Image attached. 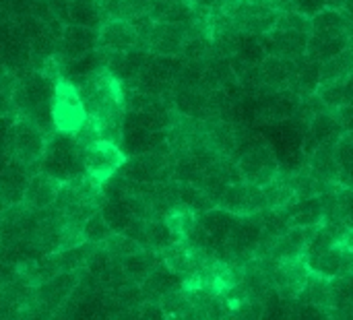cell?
I'll return each mask as SVG.
<instances>
[{
    "label": "cell",
    "instance_id": "cell-1",
    "mask_svg": "<svg viewBox=\"0 0 353 320\" xmlns=\"http://www.w3.org/2000/svg\"><path fill=\"white\" fill-rule=\"evenodd\" d=\"M79 93L87 112L89 122L97 128L99 139L118 143L122 120H124V87L122 83L105 70H97L87 81L79 85Z\"/></svg>",
    "mask_w": 353,
    "mask_h": 320
},
{
    "label": "cell",
    "instance_id": "cell-2",
    "mask_svg": "<svg viewBox=\"0 0 353 320\" xmlns=\"http://www.w3.org/2000/svg\"><path fill=\"white\" fill-rule=\"evenodd\" d=\"M56 81V74L43 70H29L19 77L14 91V116L31 120L48 137L56 132L52 122V99Z\"/></svg>",
    "mask_w": 353,
    "mask_h": 320
},
{
    "label": "cell",
    "instance_id": "cell-3",
    "mask_svg": "<svg viewBox=\"0 0 353 320\" xmlns=\"http://www.w3.org/2000/svg\"><path fill=\"white\" fill-rule=\"evenodd\" d=\"M101 184L89 176H81L62 184L56 205L52 207L68 226L83 228V223L101 209Z\"/></svg>",
    "mask_w": 353,
    "mask_h": 320
},
{
    "label": "cell",
    "instance_id": "cell-4",
    "mask_svg": "<svg viewBox=\"0 0 353 320\" xmlns=\"http://www.w3.org/2000/svg\"><path fill=\"white\" fill-rule=\"evenodd\" d=\"M48 139L50 137L37 124H33L27 118H17L10 130L6 157L33 176L39 172Z\"/></svg>",
    "mask_w": 353,
    "mask_h": 320
},
{
    "label": "cell",
    "instance_id": "cell-5",
    "mask_svg": "<svg viewBox=\"0 0 353 320\" xmlns=\"http://www.w3.org/2000/svg\"><path fill=\"white\" fill-rule=\"evenodd\" d=\"M39 172H43L60 182H68V180L85 176L81 147H79L77 139L72 134L54 132L48 139Z\"/></svg>",
    "mask_w": 353,
    "mask_h": 320
},
{
    "label": "cell",
    "instance_id": "cell-6",
    "mask_svg": "<svg viewBox=\"0 0 353 320\" xmlns=\"http://www.w3.org/2000/svg\"><path fill=\"white\" fill-rule=\"evenodd\" d=\"M87 112L79 93V87L70 81L58 77L54 99H52V122L56 132L64 134H77L87 124Z\"/></svg>",
    "mask_w": 353,
    "mask_h": 320
},
{
    "label": "cell",
    "instance_id": "cell-7",
    "mask_svg": "<svg viewBox=\"0 0 353 320\" xmlns=\"http://www.w3.org/2000/svg\"><path fill=\"white\" fill-rule=\"evenodd\" d=\"M79 147H81L85 176H89L97 184H103L110 178H114L120 172V168L126 163V155L114 141L97 139Z\"/></svg>",
    "mask_w": 353,
    "mask_h": 320
},
{
    "label": "cell",
    "instance_id": "cell-8",
    "mask_svg": "<svg viewBox=\"0 0 353 320\" xmlns=\"http://www.w3.org/2000/svg\"><path fill=\"white\" fill-rule=\"evenodd\" d=\"M223 8L228 10L234 29L246 35H267L275 29L279 19V12H275L265 0H238Z\"/></svg>",
    "mask_w": 353,
    "mask_h": 320
},
{
    "label": "cell",
    "instance_id": "cell-9",
    "mask_svg": "<svg viewBox=\"0 0 353 320\" xmlns=\"http://www.w3.org/2000/svg\"><path fill=\"white\" fill-rule=\"evenodd\" d=\"M236 163L242 174V180L246 184H254L261 188L265 184L273 182L281 170V163H279L273 147L265 141H261V143L252 145L250 149H246L244 153H240Z\"/></svg>",
    "mask_w": 353,
    "mask_h": 320
},
{
    "label": "cell",
    "instance_id": "cell-10",
    "mask_svg": "<svg viewBox=\"0 0 353 320\" xmlns=\"http://www.w3.org/2000/svg\"><path fill=\"white\" fill-rule=\"evenodd\" d=\"M81 281H83V271L60 273V275L52 277L50 281L35 288L31 306L39 308L41 312H46L48 317L54 319L66 306V302L70 300L72 292L81 286Z\"/></svg>",
    "mask_w": 353,
    "mask_h": 320
},
{
    "label": "cell",
    "instance_id": "cell-11",
    "mask_svg": "<svg viewBox=\"0 0 353 320\" xmlns=\"http://www.w3.org/2000/svg\"><path fill=\"white\" fill-rule=\"evenodd\" d=\"M267 277H269V286L281 300H298L306 288L310 271L304 259H292V261L271 263Z\"/></svg>",
    "mask_w": 353,
    "mask_h": 320
},
{
    "label": "cell",
    "instance_id": "cell-12",
    "mask_svg": "<svg viewBox=\"0 0 353 320\" xmlns=\"http://www.w3.org/2000/svg\"><path fill=\"white\" fill-rule=\"evenodd\" d=\"M217 209H223L236 217H248V215H261L267 211L263 188L254 184H230L225 192L221 194Z\"/></svg>",
    "mask_w": 353,
    "mask_h": 320
},
{
    "label": "cell",
    "instance_id": "cell-13",
    "mask_svg": "<svg viewBox=\"0 0 353 320\" xmlns=\"http://www.w3.org/2000/svg\"><path fill=\"white\" fill-rule=\"evenodd\" d=\"M139 48V35L130 21L108 19L97 29V50L103 54H124Z\"/></svg>",
    "mask_w": 353,
    "mask_h": 320
},
{
    "label": "cell",
    "instance_id": "cell-14",
    "mask_svg": "<svg viewBox=\"0 0 353 320\" xmlns=\"http://www.w3.org/2000/svg\"><path fill=\"white\" fill-rule=\"evenodd\" d=\"M259 99V118L265 122H283L296 116L300 97L292 89L283 91H271V89H261L256 95Z\"/></svg>",
    "mask_w": 353,
    "mask_h": 320
},
{
    "label": "cell",
    "instance_id": "cell-15",
    "mask_svg": "<svg viewBox=\"0 0 353 320\" xmlns=\"http://www.w3.org/2000/svg\"><path fill=\"white\" fill-rule=\"evenodd\" d=\"M97 50V29L64 25L58 39V62H72Z\"/></svg>",
    "mask_w": 353,
    "mask_h": 320
},
{
    "label": "cell",
    "instance_id": "cell-16",
    "mask_svg": "<svg viewBox=\"0 0 353 320\" xmlns=\"http://www.w3.org/2000/svg\"><path fill=\"white\" fill-rule=\"evenodd\" d=\"M188 25L155 23L147 37V52L151 56H180L186 41Z\"/></svg>",
    "mask_w": 353,
    "mask_h": 320
},
{
    "label": "cell",
    "instance_id": "cell-17",
    "mask_svg": "<svg viewBox=\"0 0 353 320\" xmlns=\"http://www.w3.org/2000/svg\"><path fill=\"white\" fill-rule=\"evenodd\" d=\"M343 137L333 112H325L321 116H316L304 130V139H302V151L304 157H310L319 147L325 145H337L339 139Z\"/></svg>",
    "mask_w": 353,
    "mask_h": 320
},
{
    "label": "cell",
    "instance_id": "cell-18",
    "mask_svg": "<svg viewBox=\"0 0 353 320\" xmlns=\"http://www.w3.org/2000/svg\"><path fill=\"white\" fill-rule=\"evenodd\" d=\"M64 182L43 174V172H37L29 178L27 182V188H25V197H23V205L29 207L31 211L39 213V211H48L56 205V199L60 194V188H62Z\"/></svg>",
    "mask_w": 353,
    "mask_h": 320
},
{
    "label": "cell",
    "instance_id": "cell-19",
    "mask_svg": "<svg viewBox=\"0 0 353 320\" xmlns=\"http://www.w3.org/2000/svg\"><path fill=\"white\" fill-rule=\"evenodd\" d=\"M308 37L310 35L306 33H294V31H281V29H273L267 35H261L267 56H277L285 60L304 58Z\"/></svg>",
    "mask_w": 353,
    "mask_h": 320
},
{
    "label": "cell",
    "instance_id": "cell-20",
    "mask_svg": "<svg viewBox=\"0 0 353 320\" xmlns=\"http://www.w3.org/2000/svg\"><path fill=\"white\" fill-rule=\"evenodd\" d=\"M153 23L190 25L199 19V10L188 0H153L149 12Z\"/></svg>",
    "mask_w": 353,
    "mask_h": 320
},
{
    "label": "cell",
    "instance_id": "cell-21",
    "mask_svg": "<svg viewBox=\"0 0 353 320\" xmlns=\"http://www.w3.org/2000/svg\"><path fill=\"white\" fill-rule=\"evenodd\" d=\"M184 288V279L178 277L172 269H168L163 265V261L147 275V279L141 283V292L145 302H159L165 294L182 290Z\"/></svg>",
    "mask_w": 353,
    "mask_h": 320
},
{
    "label": "cell",
    "instance_id": "cell-22",
    "mask_svg": "<svg viewBox=\"0 0 353 320\" xmlns=\"http://www.w3.org/2000/svg\"><path fill=\"white\" fill-rule=\"evenodd\" d=\"M263 87L271 91L292 89L296 79V60H285L277 56H267L261 64Z\"/></svg>",
    "mask_w": 353,
    "mask_h": 320
},
{
    "label": "cell",
    "instance_id": "cell-23",
    "mask_svg": "<svg viewBox=\"0 0 353 320\" xmlns=\"http://www.w3.org/2000/svg\"><path fill=\"white\" fill-rule=\"evenodd\" d=\"M281 213L285 215L290 228H321L325 223V209L321 197L300 199Z\"/></svg>",
    "mask_w": 353,
    "mask_h": 320
},
{
    "label": "cell",
    "instance_id": "cell-24",
    "mask_svg": "<svg viewBox=\"0 0 353 320\" xmlns=\"http://www.w3.org/2000/svg\"><path fill=\"white\" fill-rule=\"evenodd\" d=\"M29 178H31V174L12 161L4 168V172L0 174V203L4 209L23 203Z\"/></svg>",
    "mask_w": 353,
    "mask_h": 320
},
{
    "label": "cell",
    "instance_id": "cell-25",
    "mask_svg": "<svg viewBox=\"0 0 353 320\" xmlns=\"http://www.w3.org/2000/svg\"><path fill=\"white\" fill-rule=\"evenodd\" d=\"M337 145H325L319 147L310 157H306V168L308 172L319 180V182H339V161H337Z\"/></svg>",
    "mask_w": 353,
    "mask_h": 320
},
{
    "label": "cell",
    "instance_id": "cell-26",
    "mask_svg": "<svg viewBox=\"0 0 353 320\" xmlns=\"http://www.w3.org/2000/svg\"><path fill=\"white\" fill-rule=\"evenodd\" d=\"M350 48V33L343 35H310L306 46V56L319 64L339 56Z\"/></svg>",
    "mask_w": 353,
    "mask_h": 320
},
{
    "label": "cell",
    "instance_id": "cell-27",
    "mask_svg": "<svg viewBox=\"0 0 353 320\" xmlns=\"http://www.w3.org/2000/svg\"><path fill=\"white\" fill-rule=\"evenodd\" d=\"M66 21L68 25L99 29L108 19L99 0H70L66 10Z\"/></svg>",
    "mask_w": 353,
    "mask_h": 320
},
{
    "label": "cell",
    "instance_id": "cell-28",
    "mask_svg": "<svg viewBox=\"0 0 353 320\" xmlns=\"http://www.w3.org/2000/svg\"><path fill=\"white\" fill-rule=\"evenodd\" d=\"M321 87V64L310 60L308 56L296 60V79L292 85V91L298 93L300 99L310 97Z\"/></svg>",
    "mask_w": 353,
    "mask_h": 320
},
{
    "label": "cell",
    "instance_id": "cell-29",
    "mask_svg": "<svg viewBox=\"0 0 353 320\" xmlns=\"http://www.w3.org/2000/svg\"><path fill=\"white\" fill-rule=\"evenodd\" d=\"M159 263H161V254L155 252V250H147V248H145V250H141V252L128 257L126 261H122L120 267H122V271H124L126 281L141 286V283L147 279V275H149Z\"/></svg>",
    "mask_w": 353,
    "mask_h": 320
},
{
    "label": "cell",
    "instance_id": "cell-30",
    "mask_svg": "<svg viewBox=\"0 0 353 320\" xmlns=\"http://www.w3.org/2000/svg\"><path fill=\"white\" fill-rule=\"evenodd\" d=\"M353 74V50L347 48L339 56L321 64V87L350 83Z\"/></svg>",
    "mask_w": 353,
    "mask_h": 320
},
{
    "label": "cell",
    "instance_id": "cell-31",
    "mask_svg": "<svg viewBox=\"0 0 353 320\" xmlns=\"http://www.w3.org/2000/svg\"><path fill=\"white\" fill-rule=\"evenodd\" d=\"M310 25H312L310 35H343L350 33L353 21L345 14V10L325 8L310 19Z\"/></svg>",
    "mask_w": 353,
    "mask_h": 320
},
{
    "label": "cell",
    "instance_id": "cell-32",
    "mask_svg": "<svg viewBox=\"0 0 353 320\" xmlns=\"http://www.w3.org/2000/svg\"><path fill=\"white\" fill-rule=\"evenodd\" d=\"M263 197H265L267 211H277V213L290 209L298 201L296 192L292 190V186L281 176H277L273 182L263 186Z\"/></svg>",
    "mask_w": 353,
    "mask_h": 320
},
{
    "label": "cell",
    "instance_id": "cell-33",
    "mask_svg": "<svg viewBox=\"0 0 353 320\" xmlns=\"http://www.w3.org/2000/svg\"><path fill=\"white\" fill-rule=\"evenodd\" d=\"M99 213L105 219V223L112 230V234H124L128 230V226L137 219L132 215V211L128 209V205L124 203V199L103 201Z\"/></svg>",
    "mask_w": 353,
    "mask_h": 320
},
{
    "label": "cell",
    "instance_id": "cell-34",
    "mask_svg": "<svg viewBox=\"0 0 353 320\" xmlns=\"http://www.w3.org/2000/svg\"><path fill=\"white\" fill-rule=\"evenodd\" d=\"M298 300L302 304H312V306H319L323 310H329L331 308V281L310 273V277L306 281V288H304V292L300 294Z\"/></svg>",
    "mask_w": 353,
    "mask_h": 320
},
{
    "label": "cell",
    "instance_id": "cell-35",
    "mask_svg": "<svg viewBox=\"0 0 353 320\" xmlns=\"http://www.w3.org/2000/svg\"><path fill=\"white\" fill-rule=\"evenodd\" d=\"M174 242H178V240L163 219H153V221L145 223V248L147 250H155L161 254Z\"/></svg>",
    "mask_w": 353,
    "mask_h": 320
},
{
    "label": "cell",
    "instance_id": "cell-36",
    "mask_svg": "<svg viewBox=\"0 0 353 320\" xmlns=\"http://www.w3.org/2000/svg\"><path fill=\"white\" fill-rule=\"evenodd\" d=\"M178 199H180V207H186L188 211H192L196 215H203V213L215 209L211 199L194 184H180L178 182Z\"/></svg>",
    "mask_w": 353,
    "mask_h": 320
},
{
    "label": "cell",
    "instance_id": "cell-37",
    "mask_svg": "<svg viewBox=\"0 0 353 320\" xmlns=\"http://www.w3.org/2000/svg\"><path fill=\"white\" fill-rule=\"evenodd\" d=\"M240 60H244L246 64H252V66H261L263 60L267 58V52H265V46H263V39L261 35H246V33H240L238 35V48H236V54Z\"/></svg>",
    "mask_w": 353,
    "mask_h": 320
},
{
    "label": "cell",
    "instance_id": "cell-38",
    "mask_svg": "<svg viewBox=\"0 0 353 320\" xmlns=\"http://www.w3.org/2000/svg\"><path fill=\"white\" fill-rule=\"evenodd\" d=\"M101 248H103L105 254H108L114 263H118V265H120L122 261H126L128 257H132V254L145 250L139 242L130 240V238L124 236V234H112V236L105 240V244H103Z\"/></svg>",
    "mask_w": 353,
    "mask_h": 320
},
{
    "label": "cell",
    "instance_id": "cell-39",
    "mask_svg": "<svg viewBox=\"0 0 353 320\" xmlns=\"http://www.w3.org/2000/svg\"><path fill=\"white\" fill-rule=\"evenodd\" d=\"M157 304L168 319H188L192 314V304H190V298L184 292V288L165 294Z\"/></svg>",
    "mask_w": 353,
    "mask_h": 320
},
{
    "label": "cell",
    "instance_id": "cell-40",
    "mask_svg": "<svg viewBox=\"0 0 353 320\" xmlns=\"http://www.w3.org/2000/svg\"><path fill=\"white\" fill-rule=\"evenodd\" d=\"M196 219H199L196 213L188 211L186 207H176L174 211H170V215H168L163 221L168 223V228L172 230V234L176 236V240L182 242V240H186V238L190 236V232L194 230Z\"/></svg>",
    "mask_w": 353,
    "mask_h": 320
},
{
    "label": "cell",
    "instance_id": "cell-41",
    "mask_svg": "<svg viewBox=\"0 0 353 320\" xmlns=\"http://www.w3.org/2000/svg\"><path fill=\"white\" fill-rule=\"evenodd\" d=\"M19 77L0 66V116H14V91Z\"/></svg>",
    "mask_w": 353,
    "mask_h": 320
},
{
    "label": "cell",
    "instance_id": "cell-42",
    "mask_svg": "<svg viewBox=\"0 0 353 320\" xmlns=\"http://www.w3.org/2000/svg\"><path fill=\"white\" fill-rule=\"evenodd\" d=\"M316 95L323 99V103L333 112L345 103H353V87L350 83L343 85H327V87H319Z\"/></svg>",
    "mask_w": 353,
    "mask_h": 320
},
{
    "label": "cell",
    "instance_id": "cell-43",
    "mask_svg": "<svg viewBox=\"0 0 353 320\" xmlns=\"http://www.w3.org/2000/svg\"><path fill=\"white\" fill-rule=\"evenodd\" d=\"M83 242L93 244V246H103L105 240L112 236V230L108 228L105 219L101 217V213L97 211L95 215H91L85 223H83Z\"/></svg>",
    "mask_w": 353,
    "mask_h": 320
},
{
    "label": "cell",
    "instance_id": "cell-44",
    "mask_svg": "<svg viewBox=\"0 0 353 320\" xmlns=\"http://www.w3.org/2000/svg\"><path fill=\"white\" fill-rule=\"evenodd\" d=\"M325 112H329V108L323 103V99L314 93V95H310V97H304V99H300V106H298V112H296V120L304 126V130H306V126L316 118V116H321V114H325Z\"/></svg>",
    "mask_w": 353,
    "mask_h": 320
},
{
    "label": "cell",
    "instance_id": "cell-45",
    "mask_svg": "<svg viewBox=\"0 0 353 320\" xmlns=\"http://www.w3.org/2000/svg\"><path fill=\"white\" fill-rule=\"evenodd\" d=\"M275 29H281V31H294V33H306L310 35L312 31V25H310V19L296 12V10H288V12H279V19H277V25Z\"/></svg>",
    "mask_w": 353,
    "mask_h": 320
},
{
    "label": "cell",
    "instance_id": "cell-46",
    "mask_svg": "<svg viewBox=\"0 0 353 320\" xmlns=\"http://www.w3.org/2000/svg\"><path fill=\"white\" fill-rule=\"evenodd\" d=\"M120 2V19H132L139 14H147L153 0H118Z\"/></svg>",
    "mask_w": 353,
    "mask_h": 320
},
{
    "label": "cell",
    "instance_id": "cell-47",
    "mask_svg": "<svg viewBox=\"0 0 353 320\" xmlns=\"http://www.w3.org/2000/svg\"><path fill=\"white\" fill-rule=\"evenodd\" d=\"M339 219L345 228L353 230V190L343 186L339 190Z\"/></svg>",
    "mask_w": 353,
    "mask_h": 320
},
{
    "label": "cell",
    "instance_id": "cell-48",
    "mask_svg": "<svg viewBox=\"0 0 353 320\" xmlns=\"http://www.w3.org/2000/svg\"><path fill=\"white\" fill-rule=\"evenodd\" d=\"M325 8H327L325 0H294V10L304 14V17H308V19L316 17Z\"/></svg>",
    "mask_w": 353,
    "mask_h": 320
},
{
    "label": "cell",
    "instance_id": "cell-49",
    "mask_svg": "<svg viewBox=\"0 0 353 320\" xmlns=\"http://www.w3.org/2000/svg\"><path fill=\"white\" fill-rule=\"evenodd\" d=\"M333 116H335V120H337L343 134L353 132V103H345V106L333 110Z\"/></svg>",
    "mask_w": 353,
    "mask_h": 320
},
{
    "label": "cell",
    "instance_id": "cell-50",
    "mask_svg": "<svg viewBox=\"0 0 353 320\" xmlns=\"http://www.w3.org/2000/svg\"><path fill=\"white\" fill-rule=\"evenodd\" d=\"M296 317H298V320H333L327 310H323L319 306H312V304H302L298 308Z\"/></svg>",
    "mask_w": 353,
    "mask_h": 320
},
{
    "label": "cell",
    "instance_id": "cell-51",
    "mask_svg": "<svg viewBox=\"0 0 353 320\" xmlns=\"http://www.w3.org/2000/svg\"><path fill=\"white\" fill-rule=\"evenodd\" d=\"M14 120H17V116H0V155H6L8 139H10V130H12Z\"/></svg>",
    "mask_w": 353,
    "mask_h": 320
},
{
    "label": "cell",
    "instance_id": "cell-52",
    "mask_svg": "<svg viewBox=\"0 0 353 320\" xmlns=\"http://www.w3.org/2000/svg\"><path fill=\"white\" fill-rule=\"evenodd\" d=\"M141 320H168V317L163 314V310L159 308V304L145 302L141 306Z\"/></svg>",
    "mask_w": 353,
    "mask_h": 320
},
{
    "label": "cell",
    "instance_id": "cell-53",
    "mask_svg": "<svg viewBox=\"0 0 353 320\" xmlns=\"http://www.w3.org/2000/svg\"><path fill=\"white\" fill-rule=\"evenodd\" d=\"M337 246H339V248H343V250H347V252H352V254H353V230L345 228V230L341 232V236H339V242H337Z\"/></svg>",
    "mask_w": 353,
    "mask_h": 320
},
{
    "label": "cell",
    "instance_id": "cell-54",
    "mask_svg": "<svg viewBox=\"0 0 353 320\" xmlns=\"http://www.w3.org/2000/svg\"><path fill=\"white\" fill-rule=\"evenodd\" d=\"M275 12H288L294 10V0H265Z\"/></svg>",
    "mask_w": 353,
    "mask_h": 320
},
{
    "label": "cell",
    "instance_id": "cell-55",
    "mask_svg": "<svg viewBox=\"0 0 353 320\" xmlns=\"http://www.w3.org/2000/svg\"><path fill=\"white\" fill-rule=\"evenodd\" d=\"M327 8H333V10H345V4L347 0H325Z\"/></svg>",
    "mask_w": 353,
    "mask_h": 320
},
{
    "label": "cell",
    "instance_id": "cell-56",
    "mask_svg": "<svg viewBox=\"0 0 353 320\" xmlns=\"http://www.w3.org/2000/svg\"><path fill=\"white\" fill-rule=\"evenodd\" d=\"M8 163H10V159H8L6 155H0V174L4 172V168H6Z\"/></svg>",
    "mask_w": 353,
    "mask_h": 320
},
{
    "label": "cell",
    "instance_id": "cell-57",
    "mask_svg": "<svg viewBox=\"0 0 353 320\" xmlns=\"http://www.w3.org/2000/svg\"><path fill=\"white\" fill-rule=\"evenodd\" d=\"M345 14L353 21V0H347V4H345Z\"/></svg>",
    "mask_w": 353,
    "mask_h": 320
},
{
    "label": "cell",
    "instance_id": "cell-58",
    "mask_svg": "<svg viewBox=\"0 0 353 320\" xmlns=\"http://www.w3.org/2000/svg\"><path fill=\"white\" fill-rule=\"evenodd\" d=\"M350 48L353 50V25H352V29H350Z\"/></svg>",
    "mask_w": 353,
    "mask_h": 320
},
{
    "label": "cell",
    "instance_id": "cell-59",
    "mask_svg": "<svg viewBox=\"0 0 353 320\" xmlns=\"http://www.w3.org/2000/svg\"><path fill=\"white\" fill-rule=\"evenodd\" d=\"M234 2H238V0H225V6H230V4H234Z\"/></svg>",
    "mask_w": 353,
    "mask_h": 320
},
{
    "label": "cell",
    "instance_id": "cell-60",
    "mask_svg": "<svg viewBox=\"0 0 353 320\" xmlns=\"http://www.w3.org/2000/svg\"><path fill=\"white\" fill-rule=\"evenodd\" d=\"M350 85H352V87H353V74H352V79H350Z\"/></svg>",
    "mask_w": 353,
    "mask_h": 320
},
{
    "label": "cell",
    "instance_id": "cell-61",
    "mask_svg": "<svg viewBox=\"0 0 353 320\" xmlns=\"http://www.w3.org/2000/svg\"><path fill=\"white\" fill-rule=\"evenodd\" d=\"M0 320H14V319H4V317H0Z\"/></svg>",
    "mask_w": 353,
    "mask_h": 320
},
{
    "label": "cell",
    "instance_id": "cell-62",
    "mask_svg": "<svg viewBox=\"0 0 353 320\" xmlns=\"http://www.w3.org/2000/svg\"><path fill=\"white\" fill-rule=\"evenodd\" d=\"M188 2H192V4H194V0H188Z\"/></svg>",
    "mask_w": 353,
    "mask_h": 320
}]
</instances>
